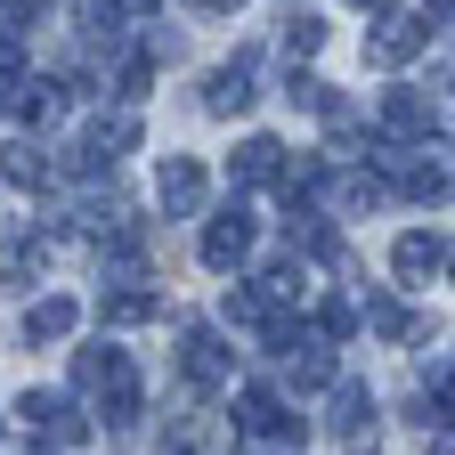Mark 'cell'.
Returning a JSON list of instances; mask_svg holds the SVG:
<instances>
[{"label":"cell","instance_id":"1","mask_svg":"<svg viewBox=\"0 0 455 455\" xmlns=\"http://www.w3.org/2000/svg\"><path fill=\"white\" fill-rule=\"evenodd\" d=\"M236 431L260 439V447H301V439H309V423L284 407L276 390H244V398H236Z\"/></svg>","mask_w":455,"mask_h":455},{"label":"cell","instance_id":"2","mask_svg":"<svg viewBox=\"0 0 455 455\" xmlns=\"http://www.w3.org/2000/svg\"><path fill=\"white\" fill-rule=\"evenodd\" d=\"M131 147H139V114H131V106H123V114H98V123L82 131V147L66 155V171H106L114 155H131Z\"/></svg>","mask_w":455,"mask_h":455},{"label":"cell","instance_id":"3","mask_svg":"<svg viewBox=\"0 0 455 455\" xmlns=\"http://www.w3.org/2000/svg\"><path fill=\"white\" fill-rule=\"evenodd\" d=\"M374 123H382V139H390V147H415V139H431L439 106H431V90H382Z\"/></svg>","mask_w":455,"mask_h":455},{"label":"cell","instance_id":"4","mask_svg":"<svg viewBox=\"0 0 455 455\" xmlns=\"http://www.w3.org/2000/svg\"><path fill=\"white\" fill-rule=\"evenodd\" d=\"M431 41V25L423 17H398V9H382L374 25H366V66H407V57Z\"/></svg>","mask_w":455,"mask_h":455},{"label":"cell","instance_id":"5","mask_svg":"<svg viewBox=\"0 0 455 455\" xmlns=\"http://www.w3.org/2000/svg\"><path fill=\"white\" fill-rule=\"evenodd\" d=\"M244 252H252V212H244V204H228V212L204 228V268L236 276V268H244Z\"/></svg>","mask_w":455,"mask_h":455},{"label":"cell","instance_id":"6","mask_svg":"<svg viewBox=\"0 0 455 455\" xmlns=\"http://www.w3.org/2000/svg\"><path fill=\"white\" fill-rule=\"evenodd\" d=\"M228 366H236V358L220 350V333H212V325H188V341H180V374H188V390H220Z\"/></svg>","mask_w":455,"mask_h":455},{"label":"cell","instance_id":"7","mask_svg":"<svg viewBox=\"0 0 455 455\" xmlns=\"http://www.w3.org/2000/svg\"><path fill=\"white\" fill-rule=\"evenodd\" d=\"M155 196H163V212H171V220L204 212V163H196V155H163V171H155Z\"/></svg>","mask_w":455,"mask_h":455},{"label":"cell","instance_id":"8","mask_svg":"<svg viewBox=\"0 0 455 455\" xmlns=\"http://www.w3.org/2000/svg\"><path fill=\"white\" fill-rule=\"evenodd\" d=\"M252 74H260L252 57H228V66H212V74H204V114H244V106L260 98Z\"/></svg>","mask_w":455,"mask_h":455},{"label":"cell","instance_id":"9","mask_svg":"<svg viewBox=\"0 0 455 455\" xmlns=\"http://www.w3.org/2000/svg\"><path fill=\"white\" fill-rule=\"evenodd\" d=\"M284 163H293L284 139H244L236 155H228V180L236 188H268V180H284Z\"/></svg>","mask_w":455,"mask_h":455},{"label":"cell","instance_id":"10","mask_svg":"<svg viewBox=\"0 0 455 455\" xmlns=\"http://www.w3.org/2000/svg\"><path fill=\"white\" fill-rule=\"evenodd\" d=\"M390 268H398V284H431V276L447 268V244L423 236V228H407V236L390 244Z\"/></svg>","mask_w":455,"mask_h":455},{"label":"cell","instance_id":"11","mask_svg":"<svg viewBox=\"0 0 455 455\" xmlns=\"http://www.w3.org/2000/svg\"><path fill=\"white\" fill-rule=\"evenodd\" d=\"M358 325H374L382 341H423V333H431L407 301H390V293H366V301H358Z\"/></svg>","mask_w":455,"mask_h":455},{"label":"cell","instance_id":"12","mask_svg":"<svg viewBox=\"0 0 455 455\" xmlns=\"http://www.w3.org/2000/svg\"><path fill=\"white\" fill-rule=\"evenodd\" d=\"M325 423H333L341 439H366V431H374V390H366V382H341V390H333V415H325Z\"/></svg>","mask_w":455,"mask_h":455},{"label":"cell","instance_id":"13","mask_svg":"<svg viewBox=\"0 0 455 455\" xmlns=\"http://www.w3.org/2000/svg\"><path fill=\"white\" fill-rule=\"evenodd\" d=\"M284 366H293V390H325L333 382V350H325L317 333H301L293 350H284Z\"/></svg>","mask_w":455,"mask_h":455},{"label":"cell","instance_id":"14","mask_svg":"<svg viewBox=\"0 0 455 455\" xmlns=\"http://www.w3.org/2000/svg\"><path fill=\"white\" fill-rule=\"evenodd\" d=\"M98 317L106 325H147V317H163V301L147 293V284H114V293L98 301Z\"/></svg>","mask_w":455,"mask_h":455},{"label":"cell","instance_id":"15","mask_svg":"<svg viewBox=\"0 0 455 455\" xmlns=\"http://www.w3.org/2000/svg\"><path fill=\"white\" fill-rule=\"evenodd\" d=\"M74 317H82L74 301H57V293H49V301H33V309H25V341H66V333H74Z\"/></svg>","mask_w":455,"mask_h":455},{"label":"cell","instance_id":"16","mask_svg":"<svg viewBox=\"0 0 455 455\" xmlns=\"http://www.w3.org/2000/svg\"><path fill=\"white\" fill-rule=\"evenodd\" d=\"M0 171H9V188H41V180H49V155H41L33 139H17V147H9V163H0Z\"/></svg>","mask_w":455,"mask_h":455},{"label":"cell","instance_id":"17","mask_svg":"<svg viewBox=\"0 0 455 455\" xmlns=\"http://www.w3.org/2000/svg\"><path fill=\"white\" fill-rule=\"evenodd\" d=\"M17 114H25V123H57V114H66V98H57V82H25V98H17Z\"/></svg>","mask_w":455,"mask_h":455},{"label":"cell","instance_id":"18","mask_svg":"<svg viewBox=\"0 0 455 455\" xmlns=\"http://www.w3.org/2000/svg\"><path fill=\"white\" fill-rule=\"evenodd\" d=\"M325 49V25L317 17H284V57H317Z\"/></svg>","mask_w":455,"mask_h":455},{"label":"cell","instance_id":"19","mask_svg":"<svg viewBox=\"0 0 455 455\" xmlns=\"http://www.w3.org/2000/svg\"><path fill=\"white\" fill-rule=\"evenodd\" d=\"M317 325H325V333H358V301H325Z\"/></svg>","mask_w":455,"mask_h":455},{"label":"cell","instance_id":"20","mask_svg":"<svg viewBox=\"0 0 455 455\" xmlns=\"http://www.w3.org/2000/svg\"><path fill=\"white\" fill-rule=\"evenodd\" d=\"M423 374H431V382H423V390H439V398H455V350H439V358H431V366H423Z\"/></svg>","mask_w":455,"mask_h":455},{"label":"cell","instance_id":"21","mask_svg":"<svg viewBox=\"0 0 455 455\" xmlns=\"http://www.w3.org/2000/svg\"><path fill=\"white\" fill-rule=\"evenodd\" d=\"M33 268H41V244H9V276L33 284Z\"/></svg>","mask_w":455,"mask_h":455},{"label":"cell","instance_id":"22","mask_svg":"<svg viewBox=\"0 0 455 455\" xmlns=\"http://www.w3.org/2000/svg\"><path fill=\"white\" fill-rule=\"evenodd\" d=\"M17 66H25V57H17V33H0V82H17Z\"/></svg>","mask_w":455,"mask_h":455},{"label":"cell","instance_id":"23","mask_svg":"<svg viewBox=\"0 0 455 455\" xmlns=\"http://www.w3.org/2000/svg\"><path fill=\"white\" fill-rule=\"evenodd\" d=\"M455 17V0H423V25H447Z\"/></svg>","mask_w":455,"mask_h":455},{"label":"cell","instance_id":"24","mask_svg":"<svg viewBox=\"0 0 455 455\" xmlns=\"http://www.w3.org/2000/svg\"><path fill=\"white\" fill-rule=\"evenodd\" d=\"M188 9H204V17H228V9H244V0H188Z\"/></svg>","mask_w":455,"mask_h":455},{"label":"cell","instance_id":"25","mask_svg":"<svg viewBox=\"0 0 455 455\" xmlns=\"http://www.w3.org/2000/svg\"><path fill=\"white\" fill-rule=\"evenodd\" d=\"M431 455H455V431H447V439H431Z\"/></svg>","mask_w":455,"mask_h":455},{"label":"cell","instance_id":"26","mask_svg":"<svg viewBox=\"0 0 455 455\" xmlns=\"http://www.w3.org/2000/svg\"><path fill=\"white\" fill-rule=\"evenodd\" d=\"M358 9H390V0H358Z\"/></svg>","mask_w":455,"mask_h":455},{"label":"cell","instance_id":"27","mask_svg":"<svg viewBox=\"0 0 455 455\" xmlns=\"http://www.w3.org/2000/svg\"><path fill=\"white\" fill-rule=\"evenodd\" d=\"M447 268H455V252H447Z\"/></svg>","mask_w":455,"mask_h":455}]
</instances>
